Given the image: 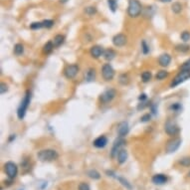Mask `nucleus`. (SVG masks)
<instances>
[{"mask_svg":"<svg viewBox=\"0 0 190 190\" xmlns=\"http://www.w3.org/2000/svg\"><path fill=\"white\" fill-rule=\"evenodd\" d=\"M188 175H189V176H190V171H189V173H188Z\"/></svg>","mask_w":190,"mask_h":190,"instance_id":"obj_47","label":"nucleus"},{"mask_svg":"<svg viewBox=\"0 0 190 190\" xmlns=\"http://www.w3.org/2000/svg\"><path fill=\"white\" fill-rule=\"evenodd\" d=\"M151 77H152V75H151V73L149 72V71H145V72H143L141 74V80L143 83L149 82L150 80H151Z\"/></svg>","mask_w":190,"mask_h":190,"instance_id":"obj_28","label":"nucleus"},{"mask_svg":"<svg viewBox=\"0 0 190 190\" xmlns=\"http://www.w3.org/2000/svg\"><path fill=\"white\" fill-rule=\"evenodd\" d=\"M167 76H168V72H166L164 70H161L157 72V74L155 75V78H156V80H163V79H165Z\"/></svg>","mask_w":190,"mask_h":190,"instance_id":"obj_29","label":"nucleus"},{"mask_svg":"<svg viewBox=\"0 0 190 190\" xmlns=\"http://www.w3.org/2000/svg\"><path fill=\"white\" fill-rule=\"evenodd\" d=\"M106 175H108V176L114 177V178H116V177H117V176H116V173H114V171H112V170H106Z\"/></svg>","mask_w":190,"mask_h":190,"instance_id":"obj_43","label":"nucleus"},{"mask_svg":"<svg viewBox=\"0 0 190 190\" xmlns=\"http://www.w3.org/2000/svg\"><path fill=\"white\" fill-rule=\"evenodd\" d=\"M129 124L126 121H122V122H121L120 125H118L117 133L121 137L125 136L126 134L129 133Z\"/></svg>","mask_w":190,"mask_h":190,"instance_id":"obj_13","label":"nucleus"},{"mask_svg":"<svg viewBox=\"0 0 190 190\" xmlns=\"http://www.w3.org/2000/svg\"><path fill=\"white\" fill-rule=\"evenodd\" d=\"M189 78H190V72H188V71H180V72L175 76V78L172 80L171 84H170V87H171V88H174V87L180 85L181 83L185 82Z\"/></svg>","mask_w":190,"mask_h":190,"instance_id":"obj_4","label":"nucleus"},{"mask_svg":"<svg viewBox=\"0 0 190 190\" xmlns=\"http://www.w3.org/2000/svg\"><path fill=\"white\" fill-rule=\"evenodd\" d=\"M43 27V23L42 22H34L32 24L30 25V28L32 30H37V29H40Z\"/></svg>","mask_w":190,"mask_h":190,"instance_id":"obj_36","label":"nucleus"},{"mask_svg":"<svg viewBox=\"0 0 190 190\" xmlns=\"http://www.w3.org/2000/svg\"><path fill=\"white\" fill-rule=\"evenodd\" d=\"M125 143V140H124L122 137H118L117 140H114V143L113 145V148H112V152H110V155H112V157H114L116 155H117L118 151L121 149V147L122 145H124Z\"/></svg>","mask_w":190,"mask_h":190,"instance_id":"obj_11","label":"nucleus"},{"mask_svg":"<svg viewBox=\"0 0 190 190\" xmlns=\"http://www.w3.org/2000/svg\"><path fill=\"white\" fill-rule=\"evenodd\" d=\"M159 1H161V2H170L171 0H159Z\"/></svg>","mask_w":190,"mask_h":190,"instance_id":"obj_45","label":"nucleus"},{"mask_svg":"<svg viewBox=\"0 0 190 190\" xmlns=\"http://www.w3.org/2000/svg\"><path fill=\"white\" fill-rule=\"evenodd\" d=\"M104 58L106 59V61H112L113 59H114L116 57V52L113 50V49H108V50H105L104 52Z\"/></svg>","mask_w":190,"mask_h":190,"instance_id":"obj_20","label":"nucleus"},{"mask_svg":"<svg viewBox=\"0 0 190 190\" xmlns=\"http://www.w3.org/2000/svg\"><path fill=\"white\" fill-rule=\"evenodd\" d=\"M93 144L95 147H97V148H104L105 146L108 144V138L105 136H101L94 140Z\"/></svg>","mask_w":190,"mask_h":190,"instance_id":"obj_14","label":"nucleus"},{"mask_svg":"<svg viewBox=\"0 0 190 190\" xmlns=\"http://www.w3.org/2000/svg\"><path fill=\"white\" fill-rule=\"evenodd\" d=\"M151 181L155 185H163L167 182V177L164 174H155L151 178Z\"/></svg>","mask_w":190,"mask_h":190,"instance_id":"obj_16","label":"nucleus"},{"mask_svg":"<svg viewBox=\"0 0 190 190\" xmlns=\"http://www.w3.org/2000/svg\"><path fill=\"white\" fill-rule=\"evenodd\" d=\"M108 4H109L110 9L112 10L113 12H116L117 9V0H108Z\"/></svg>","mask_w":190,"mask_h":190,"instance_id":"obj_30","label":"nucleus"},{"mask_svg":"<svg viewBox=\"0 0 190 190\" xmlns=\"http://www.w3.org/2000/svg\"><path fill=\"white\" fill-rule=\"evenodd\" d=\"M23 53H24V46H23L22 44L18 43V44L14 46V54L15 55L20 56V55H22Z\"/></svg>","mask_w":190,"mask_h":190,"instance_id":"obj_25","label":"nucleus"},{"mask_svg":"<svg viewBox=\"0 0 190 190\" xmlns=\"http://www.w3.org/2000/svg\"><path fill=\"white\" fill-rule=\"evenodd\" d=\"M54 49V44H53V42H47L46 44L44 45V47H43V52H44L45 54H50L51 52L53 51Z\"/></svg>","mask_w":190,"mask_h":190,"instance_id":"obj_24","label":"nucleus"},{"mask_svg":"<svg viewBox=\"0 0 190 190\" xmlns=\"http://www.w3.org/2000/svg\"><path fill=\"white\" fill-rule=\"evenodd\" d=\"M171 9L175 14H179L182 11V4L179 2H174L171 6Z\"/></svg>","mask_w":190,"mask_h":190,"instance_id":"obj_27","label":"nucleus"},{"mask_svg":"<svg viewBox=\"0 0 190 190\" xmlns=\"http://www.w3.org/2000/svg\"><path fill=\"white\" fill-rule=\"evenodd\" d=\"M170 109H171L172 110H174V112H179V110H181V106H180L179 102H175V104L171 105Z\"/></svg>","mask_w":190,"mask_h":190,"instance_id":"obj_40","label":"nucleus"},{"mask_svg":"<svg viewBox=\"0 0 190 190\" xmlns=\"http://www.w3.org/2000/svg\"><path fill=\"white\" fill-rule=\"evenodd\" d=\"M117 161L120 164H124L125 162L128 159V151H126L125 149H121L120 151L117 153Z\"/></svg>","mask_w":190,"mask_h":190,"instance_id":"obj_18","label":"nucleus"},{"mask_svg":"<svg viewBox=\"0 0 190 190\" xmlns=\"http://www.w3.org/2000/svg\"><path fill=\"white\" fill-rule=\"evenodd\" d=\"M37 157L40 161H53L59 157V154L55 149H43L37 153Z\"/></svg>","mask_w":190,"mask_h":190,"instance_id":"obj_1","label":"nucleus"},{"mask_svg":"<svg viewBox=\"0 0 190 190\" xmlns=\"http://www.w3.org/2000/svg\"><path fill=\"white\" fill-rule=\"evenodd\" d=\"M79 73V66L76 64L68 65L64 70V75L67 79H74Z\"/></svg>","mask_w":190,"mask_h":190,"instance_id":"obj_8","label":"nucleus"},{"mask_svg":"<svg viewBox=\"0 0 190 190\" xmlns=\"http://www.w3.org/2000/svg\"><path fill=\"white\" fill-rule=\"evenodd\" d=\"M141 51L144 55L148 54V52H149V47L147 45V43H146L144 40L141 41Z\"/></svg>","mask_w":190,"mask_h":190,"instance_id":"obj_33","label":"nucleus"},{"mask_svg":"<svg viewBox=\"0 0 190 190\" xmlns=\"http://www.w3.org/2000/svg\"><path fill=\"white\" fill-rule=\"evenodd\" d=\"M142 7L138 0H129L128 14L132 18H136L141 13Z\"/></svg>","mask_w":190,"mask_h":190,"instance_id":"obj_3","label":"nucleus"},{"mask_svg":"<svg viewBox=\"0 0 190 190\" xmlns=\"http://www.w3.org/2000/svg\"><path fill=\"white\" fill-rule=\"evenodd\" d=\"M85 79L87 82H93L96 79V71L93 68H90L85 74Z\"/></svg>","mask_w":190,"mask_h":190,"instance_id":"obj_19","label":"nucleus"},{"mask_svg":"<svg viewBox=\"0 0 190 190\" xmlns=\"http://www.w3.org/2000/svg\"><path fill=\"white\" fill-rule=\"evenodd\" d=\"M7 91H8V86H7L6 84H4V83H2L1 86H0V94L1 95L5 94Z\"/></svg>","mask_w":190,"mask_h":190,"instance_id":"obj_41","label":"nucleus"},{"mask_svg":"<svg viewBox=\"0 0 190 190\" xmlns=\"http://www.w3.org/2000/svg\"><path fill=\"white\" fill-rule=\"evenodd\" d=\"M116 179H117L118 182H120V183H121L122 186H125V187L126 189H129V190H132V185L130 184L129 182L125 179V178L121 177V176H117V177H116Z\"/></svg>","mask_w":190,"mask_h":190,"instance_id":"obj_23","label":"nucleus"},{"mask_svg":"<svg viewBox=\"0 0 190 190\" xmlns=\"http://www.w3.org/2000/svg\"><path fill=\"white\" fill-rule=\"evenodd\" d=\"M150 118H151V116H150L149 114H145L144 116H142L141 118H140V121L141 122H147L150 121Z\"/></svg>","mask_w":190,"mask_h":190,"instance_id":"obj_42","label":"nucleus"},{"mask_svg":"<svg viewBox=\"0 0 190 190\" xmlns=\"http://www.w3.org/2000/svg\"><path fill=\"white\" fill-rule=\"evenodd\" d=\"M85 12H86V14H88V15H90V16H92V15L97 13V8L95 6H89V7H87V8L85 9Z\"/></svg>","mask_w":190,"mask_h":190,"instance_id":"obj_31","label":"nucleus"},{"mask_svg":"<svg viewBox=\"0 0 190 190\" xmlns=\"http://www.w3.org/2000/svg\"><path fill=\"white\" fill-rule=\"evenodd\" d=\"M104 49H102V47L101 46H93L92 48H91L90 50V53H91V56H92L93 58L95 59H98V58H100L102 55H104Z\"/></svg>","mask_w":190,"mask_h":190,"instance_id":"obj_15","label":"nucleus"},{"mask_svg":"<svg viewBox=\"0 0 190 190\" xmlns=\"http://www.w3.org/2000/svg\"><path fill=\"white\" fill-rule=\"evenodd\" d=\"M180 38L183 42H188L190 40V32H188V31H184V32H182L181 35H180Z\"/></svg>","mask_w":190,"mask_h":190,"instance_id":"obj_32","label":"nucleus"},{"mask_svg":"<svg viewBox=\"0 0 190 190\" xmlns=\"http://www.w3.org/2000/svg\"><path fill=\"white\" fill-rule=\"evenodd\" d=\"M87 175H88L90 178H92V179H95V180H98L101 178V174L100 172L98 171L96 169H90L87 171Z\"/></svg>","mask_w":190,"mask_h":190,"instance_id":"obj_22","label":"nucleus"},{"mask_svg":"<svg viewBox=\"0 0 190 190\" xmlns=\"http://www.w3.org/2000/svg\"><path fill=\"white\" fill-rule=\"evenodd\" d=\"M164 130L168 136H173L178 133V132H179V128H178V125L174 121H167L164 125Z\"/></svg>","mask_w":190,"mask_h":190,"instance_id":"obj_7","label":"nucleus"},{"mask_svg":"<svg viewBox=\"0 0 190 190\" xmlns=\"http://www.w3.org/2000/svg\"><path fill=\"white\" fill-rule=\"evenodd\" d=\"M30 100H31V93H30V91H27L24 99L22 100L21 104L17 110V117L19 120H23V118H24L27 109H28V106L30 105Z\"/></svg>","mask_w":190,"mask_h":190,"instance_id":"obj_2","label":"nucleus"},{"mask_svg":"<svg viewBox=\"0 0 190 190\" xmlns=\"http://www.w3.org/2000/svg\"><path fill=\"white\" fill-rule=\"evenodd\" d=\"M102 78L106 81H112L114 77V70L110 64H105L102 68Z\"/></svg>","mask_w":190,"mask_h":190,"instance_id":"obj_6","label":"nucleus"},{"mask_svg":"<svg viewBox=\"0 0 190 190\" xmlns=\"http://www.w3.org/2000/svg\"><path fill=\"white\" fill-rule=\"evenodd\" d=\"M138 99H140V101H141V102H144V101L146 100V99H147V97H146V95H145V94H141Z\"/></svg>","mask_w":190,"mask_h":190,"instance_id":"obj_44","label":"nucleus"},{"mask_svg":"<svg viewBox=\"0 0 190 190\" xmlns=\"http://www.w3.org/2000/svg\"><path fill=\"white\" fill-rule=\"evenodd\" d=\"M118 82H120V84L121 85H128L129 82V75L128 74H121L120 75V77H118Z\"/></svg>","mask_w":190,"mask_h":190,"instance_id":"obj_26","label":"nucleus"},{"mask_svg":"<svg viewBox=\"0 0 190 190\" xmlns=\"http://www.w3.org/2000/svg\"><path fill=\"white\" fill-rule=\"evenodd\" d=\"M79 190H91V187L88 183L86 182H82V183L79 184Z\"/></svg>","mask_w":190,"mask_h":190,"instance_id":"obj_37","label":"nucleus"},{"mask_svg":"<svg viewBox=\"0 0 190 190\" xmlns=\"http://www.w3.org/2000/svg\"><path fill=\"white\" fill-rule=\"evenodd\" d=\"M67 1H68V0H60V2H61V3H65V2H67Z\"/></svg>","mask_w":190,"mask_h":190,"instance_id":"obj_46","label":"nucleus"},{"mask_svg":"<svg viewBox=\"0 0 190 190\" xmlns=\"http://www.w3.org/2000/svg\"><path fill=\"white\" fill-rule=\"evenodd\" d=\"M181 144V140L180 138H173V140H169L167 142V145H166V151L168 153H172V152H175L176 150L179 148V146Z\"/></svg>","mask_w":190,"mask_h":190,"instance_id":"obj_10","label":"nucleus"},{"mask_svg":"<svg viewBox=\"0 0 190 190\" xmlns=\"http://www.w3.org/2000/svg\"><path fill=\"white\" fill-rule=\"evenodd\" d=\"M181 71H188V72H190V58L182 64Z\"/></svg>","mask_w":190,"mask_h":190,"instance_id":"obj_35","label":"nucleus"},{"mask_svg":"<svg viewBox=\"0 0 190 190\" xmlns=\"http://www.w3.org/2000/svg\"><path fill=\"white\" fill-rule=\"evenodd\" d=\"M42 23H43V27H46V28H51L54 25L53 20H44Z\"/></svg>","mask_w":190,"mask_h":190,"instance_id":"obj_38","label":"nucleus"},{"mask_svg":"<svg viewBox=\"0 0 190 190\" xmlns=\"http://www.w3.org/2000/svg\"><path fill=\"white\" fill-rule=\"evenodd\" d=\"M126 36L124 34H117L113 38V44L116 47H122L126 44Z\"/></svg>","mask_w":190,"mask_h":190,"instance_id":"obj_12","label":"nucleus"},{"mask_svg":"<svg viewBox=\"0 0 190 190\" xmlns=\"http://www.w3.org/2000/svg\"><path fill=\"white\" fill-rule=\"evenodd\" d=\"M65 41V36L64 35H56V36L54 37V40H53V44H54V47H59L61 46L63 43Z\"/></svg>","mask_w":190,"mask_h":190,"instance_id":"obj_21","label":"nucleus"},{"mask_svg":"<svg viewBox=\"0 0 190 190\" xmlns=\"http://www.w3.org/2000/svg\"><path fill=\"white\" fill-rule=\"evenodd\" d=\"M114 97H116V91L114 89H109L105 91V92L101 95L100 100L102 102H104V104H108V102H112L114 100Z\"/></svg>","mask_w":190,"mask_h":190,"instance_id":"obj_9","label":"nucleus"},{"mask_svg":"<svg viewBox=\"0 0 190 190\" xmlns=\"http://www.w3.org/2000/svg\"><path fill=\"white\" fill-rule=\"evenodd\" d=\"M4 168H5V172L7 174V176H8L10 179H14V178L17 176L18 167H17L16 163H14V162H12V161H8L5 163Z\"/></svg>","mask_w":190,"mask_h":190,"instance_id":"obj_5","label":"nucleus"},{"mask_svg":"<svg viewBox=\"0 0 190 190\" xmlns=\"http://www.w3.org/2000/svg\"><path fill=\"white\" fill-rule=\"evenodd\" d=\"M175 49L177 51H180V52H187L190 50V47L188 45H177Z\"/></svg>","mask_w":190,"mask_h":190,"instance_id":"obj_34","label":"nucleus"},{"mask_svg":"<svg viewBox=\"0 0 190 190\" xmlns=\"http://www.w3.org/2000/svg\"><path fill=\"white\" fill-rule=\"evenodd\" d=\"M158 62H159V65L161 67H167L171 62V57L169 54H162L158 59Z\"/></svg>","mask_w":190,"mask_h":190,"instance_id":"obj_17","label":"nucleus"},{"mask_svg":"<svg viewBox=\"0 0 190 190\" xmlns=\"http://www.w3.org/2000/svg\"><path fill=\"white\" fill-rule=\"evenodd\" d=\"M180 164L183 166H190V157H184L180 160Z\"/></svg>","mask_w":190,"mask_h":190,"instance_id":"obj_39","label":"nucleus"}]
</instances>
